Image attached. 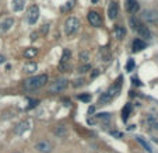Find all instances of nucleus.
I'll list each match as a JSON object with an SVG mask.
<instances>
[{
  "label": "nucleus",
  "mask_w": 158,
  "mask_h": 153,
  "mask_svg": "<svg viewBox=\"0 0 158 153\" xmlns=\"http://www.w3.org/2000/svg\"><path fill=\"white\" fill-rule=\"evenodd\" d=\"M81 86H84V79H76L74 81H73V87H81Z\"/></svg>",
  "instance_id": "nucleus-25"
},
{
  "label": "nucleus",
  "mask_w": 158,
  "mask_h": 153,
  "mask_svg": "<svg viewBox=\"0 0 158 153\" xmlns=\"http://www.w3.org/2000/svg\"><path fill=\"white\" fill-rule=\"evenodd\" d=\"M130 111H131V105H130V104H126L125 108L122 110V118H123V121H127Z\"/></svg>",
  "instance_id": "nucleus-22"
},
{
  "label": "nucleus",
  "mask_w": 158,
  "mask_h": 153,
  "mask_svg": "<svg viewBox=\"0 0 158 153\" xmlns=\"http://www.w3.org/2000/svg\"><path fill=\"white\" fill-rule=\"evenodd\" d=\"M88 70H91V65H88V63H84L83 66L78 68V73H87Z\"/></svg>",
  "instance_id": "nucleus-24"
},
{
  "label": "nucleus",
  "mask_w": 158,
  "mask_h": 153,
  "mask_svg": "<svg viewBox=\"0 0 158 153\" xmlns=\"http://www.w3.org/2000/svg\"><path fill=\"white\" fill-rule=\"evenodd\" d=\"M125 34H126V31H125V28H123V27H119V25H116V27L114 28V35L118 39H122L123 37H125Z\"/></svg>",
  "instance_id": "nucleus-18"
},
{
  "label": "nucleus",
  "mask_w": 158,
  "mask_h": 153,
  "mask_svg": "<svg viewBox=\"0 0 158 153\" xmlns=\"http://www.w3.org/2000/svg\"><path fill=\"white\" fill-rule=\"evenodd\" d=\"M34 149L39 153H51L52 150H53V145L49 141H41V142H38V143H35Z\"/></svg>",
  "instance_id": "nucleus-7"
},
{
  "label": "nucleus",
  "mask_w": 158,
  "mask_h": 153,
  "mask_svg": "<svg viewBox=\"0 0 158 153\" xmlns=\"http://www.w3.org/2000/svg\"><path fill=\"white\" fill-rule=\"evenodd\" d=\"M120 89H122V76L118 79L116 83H115L114 86H110L109 89H108V91H105V93L99 97V104H106V103L112 101V100L119 94Z\"/></svg>",
  "instance_id": "nucleus-1"
},
{
  "label": "nucleus",
  "mask_w": 158,
  "mask_h": 153,
  "mask_svg": "<svg viewBox=\"0 0 158 153\" xmlns=\"http://www.w3.org/2000/svg\"><path fill=\"white\" fill-rule=\"evenodd\" d=\"M141 18H143L146 23H150V24H158V11L157 10H144L141 13Z\"/></svg>",
  "instance_id": "nucleus-4"
},
{
  "label": "nucleus",
  "mask_w": 158,
  "mask_h": 153,
  "mask_svg": "<svg viewBox=\"0 0 158 153\" xmlns=\"http://www.w3.org/2000/svg\"><path fill=\"white\" fill-rule=\"evenodd\" d=\"M78 59H80L83 63H87L88 62V59H89V54L88 52H85V51L80 52V54H78Z\"/></svg>",
  "instance_id": "nucleus-23"
},
{
  "label": "nucleus",
  "mask_w": 158,
  "mask_h": 153,
  "mask_svg": "<svg viewBox=\"0 0 158 153\" xmlns=\"http://www.w3.org/2000/svg\"><path fill=\"white\" fill-rule=\"evenodd\" d=\"M80 20H78L77 17H69L67 20H66L64 23V33L67 34L69 37L74 35V34L78 33V30H80Z\"/></svg>",
  "instance_id": "nucleus-3"
},
{
  "label": "nucleus",
  "mask_w": 158,
  "mask_h": 153,
  "mask_svg": "<svg viewBox=\"0 0 158 153\" xmlns=\"http://www.w3.org/2000/svg\"><path fill=\"white\" fill-rule=\"evenodd\" d=\"M136 33H137V35L139 37H141V38H144V39H148V38H151V33H150V30L147 28V25H144V24H139L137 25V28H136ZM140 38V39H141Z\"/></svg>",
  "instance_id": "nucleus-11"
},
{
  "label": "nucleus",
  "mask_w": 158,
  "mask_h": 153,
  "mask_svg": "<svg viewBox=\"0 0 158 153\" xmlns=\"http://www.w3.org/2000/svg\"><path fill=\"white\" fill-rule=\"evenodd\" d=\"M118 14H119V6H118L116 2H112L108 7V15H109L110 20H115L118 17Z\"/></svg>",
  "instance_id": "nucleus-12"
},
{
  "label": "nucleus",
  "mask_w": 158,
  "mask_h": 153,
  "mask_svg": "<svg viewBox=\"0 0 158 153\" xmlns=\"http://www.w3.org/2000/svg\"><path fill=\"white\" fill-rule=\"evenodd\" d=\"M13 25H14V18L13 17H7V18H4V20H2L0 21V34L9 33L13 28Z\"/></svg>",
  "instance_id": "nucleus-9"
},
{
  "label": "nucleus",
  "mask_w": 158,
  "mask_h": 153,
  "mask_svg": "<svg viewBox=\"0 0 158 153\" xmlns=\"http://www.w3.org/2000/svg\"><path fill=\"white\" fill-rule=\"evenodd\" d=\"M36 69H38V65H36L35 62H30V63H25L24 68H23V70H24V73H27V75H32V73L36 72Z\"/></svg>",
  "instance_id": "nucleus-16"
},
{
  "label": "nucleus",
  "mask_w": 158,
  "mask_h": 153,
  "mask_svg": "<svg viewBox=\"0 0 158 153\" xmlns=\"http://www.w3.org/2000/svg\"><path fill=\"white\" fill-rule=\"evenodd\" d=\"M94 111H95V108H94V107H89L88 108V112H89V114H91V112H94Z\"/></svg>",
  "instance_id": "nucleus-34"
},
{
  "label": "nucleus",
  "mask_w": 158,
  "mask_h": 153,
  "mask_svg": "<svg viewBox=\"0 0 158 153\" xmlns=\"http://www.w3.org/2000/svg\"><path fill=\"white\" fill-rule=\"evenodd\" d=\"M0 62H4V58L3 56H0Z\"/></svg>",
  "instance_id": "nucleus-35"
},
{
  "label": "nucleus",
  "mask_w": 158,
  "mask_h": 153,
  "mask_svg": "<svg viewBox=\"0 0 158 153\" xmlns=\"http://www.w3.org/2000/svg\"><path fill=\"white\" fill-rule=\"evenodd\" d=\"M98 118L102 120V121H108L110 118V115L108 114V112H104V114H98Z\"/></svg>",
  "instance_id": "nucleus-27"
},
{
  "label": "nucleus",
  "mask_w": 158,
  "mask_h": 153,
  "mask_svg": "<svg viewBox=\"0 0 158 153\" xmlns=\"http://www.w3.org/2000/svg\"><path fill=\"white\" fill-rule=\"evenodd\" d=\"M38 34L39 33H36V31H35V33H32V34H31V39H36V38H38Z\"/></svg>",
  "instance_id": "nucleus-32"
},
{
  "label": "nucleus",
  "mask_w": 158,
  "mask_h": 153,
  "mask_svg": "<svg viewBox=\"0 0 158 153\" xmlns=\"http://www.w3.org/2000/svg\"><path fill=\"white\" fill-rule=\"evenodd\" d=\"M126 9L129 13H137L140 10V6H139L137 0H126Z\"/></svg>",
  "instance_id": "nucleus-13"
},
{
  "label": "nucleus",
  "mask_w": 158,
  "mask_h": 153,
  "mask_svg": "<svg viewBox=\"0 0 158 153\" xmlns=\"http://www.w3.org/2000/svg\"><path fill=\"white\" fill-rule=\"evenodd\" d=\"M87 20H88V23L91 25H94V27H101L102 25V17L98 11H94V10L88 11V14H87Z\"/></svg>",
  "instance_id": "nucleus-6"
},
{
  "label": "nucleus",
  "mask_w": 158,
  "mask_h": 153,
  "mask_svg": "<svg viewBox=\"0 0 158 153\" xmlns=\"http://www.w3.org/2000/svg\"><path fill=\"white\" fill-rule=\"evenodd\" d=\"M27 17H28V23H30V24H35L39 18V7L35 6V4L31 6L30 10H28Z\"/></svg>",
  "instance_id": "nucleus-10"
},
{
  "label": "nucleus",
  "mask_w": 158,
  "mask_h": 153,
  "mask_svg": "<svg viewBox=\"0 0 158 153\" xmlns=\"http://www.w3.org/2000/svg\"><path fill=\"white\" fill-rule=\"evenodd\" d=\"M136 139H137V142H139V143H140L141 146H143L144 149H146L148 153H151V152H152V149H151V146H150V143H148V142H146V141H144V139L141 138V136H137V138H136Z\"/></svg>",
  "instance_id": "nucleus-21"
},
{
  "label": "nucleus",
  "mask_w": 158,
  "mask_h": 153,
  "mask_svg": "<svg viewBox=\"0 0 158 153\" xmlns=\"http://www.w3.org/2000/svg\"><path fill=\"white\" fill-rule=\"evenodd\" d=\"M48 31H49V25H48V24H44V25H42L41 33L44 34V35H46V34H48Z\"/></svg>",
  "instance_id": "nucleus-30"
},
{
  "label": "nucleus",
  "mask_w": 158,
  "mask_h": 153,
  "mask_svg": "<svg viewBox=\"0 0 158 153\" xmlns=\"http://www.w3.org/2000/svg\"><path fill=\"white\" fill-rule=\"evenodd\" d=\"M140 24V21L139 20H136V18H130V25H131V28H133V30H136V28H137V25Z\"/></svg>",
  "instance_id": "nucleus-26"
},
{
  "label": "nucleus",
  "mask_w": 158,
  "mask_h": 153,
  "mask_svg": "<svg viewBox=\"0 0 158 153\" xmlns=\"http://www.w3.org/2000/svg\"><path fill=\"white\" fill-rule=\"evenodd\" d=\"M110 135L116 136V138H122V132H118V131H112V132H110Z\"/></svg>",
  "instance_id": "nucleus-31"
},
{
  "label": "nucleus",
  "mask_w": 158,
  "mask_h": 153,
  "mask_svg": "<svg viewBox=\"0 0 158 153\" xmlns=\"http://www.w3.org/2000/svg\"><path fill=\"white\" fill-rule=\"evenodd\" d=\"M53 132H55V135H57V136H66V133H67V129H66V126H63V125H59V126H56V128L53 129Z\"/></svg>",
  "instance_id": "nucleus-20"
},
{
  "label": "nucleus",
  "mask_w": 158,
  "mask_h": 153,
  "mask_svg": "<svg viewBox=\"0 0 158 153\" xmlns=\"http://www.w3.org/2000/svg\"><path fill=\"white\" fill-rule=\"evenodd\" d=\"M70 56H72V52H70L69 49H64L63 55H62V59H60V62H59V69L62 70V72H67V69H69Z\"/></svg>",
  "instance_id": "nucleus-8"
},
{
  "label": "nucleus",
  "mask_w": 158,
  "mask_h": 153,
  "mask_svg": "<svg viewBox=\"0 0 158 153\" xmlns=\"http://www.w3.org/2000/svg\"><path fill=\"white\" fill-rule=\"evenodd\" d=\"M13 153H18V152H13Z\"/></svg>",
  "instance_id": "nucleus-36"
},
{
  "label": "nucleus",
  "mask_w": 158,
  "mask_h": 153,
  "mask_svg": "<svg viewBox=\"0 0 158 153\" xmlns=\"http://www.w3.org/2000/svg\"><path fill=\"white\" fill-rule=\"evenodd\" d=\"M48 81V76L46 75H38V76H32V77L27 79L24 81V87L27 90H36L41 89L42 86H45Z\"/></svg>",
  "instance_id": "nucleus-2"
},
{
  "label": "nucleus",
  "mask_w": 158,
  "mask_h": 153,
  "mask_svg": "<svg viewBox=\"0 0 158 153\" xmlns=\"http://www.w3.org/2000/svg\"><path fill=\"white\" fill-rule=\"evenodd\" d=\"M133 68H134V60L130 59L127 62V66H126V69H127V72H131V70H133Z\"/></svg>",
  "instance_id": "nucleus-28"
},
{
  "label": "nucleus",
  "mask_w": 158,
  "mask_h": 153,
  "mask_svg": "<svg viewBox=\"0 0 158 153\" xmlns=\"http://www.w3.org/2000/svg\"><path fill=\"white\" fill-rule=\"evenodd\" d=\"M144 48H146V42H144L143 39L137 38L133 41V52H140V51H143Z\"/></svg>",
  "instance_id": "nucleus-17"
},
{
  "label": "nucleus",
  "mask_w": 158,
  "mask_h": 153,
  "mask_svg": "<svg viewBox=\"0 0 158 153\" xmlns=\"http://www.w3.org/2000/svg\"><path fill=\"white\" fill-rule=\"evenodd\" d=\"M78 98H80L81 101H89L91 96H89V94H83V96H78Z\"/></svg>",
  "instance_id": "nucleus-29"
},
{
  "label": "nucleus",
  "mask_w": 158,
  "mask_h": 153,
  "mask_svg": "<svg viewBox=\"0 0 158 153\" xmlns=\"http://www.w3.org/2000/svg\"><path fill=\"white\" fill-rule=\"evenodd\" d=\"M98 75H99V70H95V72H94L91 76H93V77H95V76H98Z\"/></svg>",
  "instance_id": "nucleus-33"
},
{
  "label": "nucleus",
  "mask_w": 158,
  "mask_h": 153,
  "mask_svg": "<svg viewBox=\"0 0 158 153\" xmlns=\"http://www.w3.org/2000/svg\"><path fill=\"white\" fill-rule=\"evenodd\" d=\"M28 126H30V121H23V122H20L14 129L15 135H23V133L28 129Z\"/></svg>",
  "instance_id": "nucleus-14"
},
{
  "label": "nucleus",
  "mask_w": 158,
  "mask_h": 153,
  "mask_svg": "<svg viewBox=\"0 0 158 153\" xmlns=\"http://www.w3.org/2000/svg\"><path fill=\"white\" fill-rule=\"evenodd\" d=\"M67 83L69 81L66 80V79H57V80H55L53 83L49 86V93L55 94V93H60V91H63L67 87Z\"/></svg>",
  "instance_id": "nucleus-5"
},
{
  "label": "nucleus",
  "mask_w": 158,
  "mask_h": 153,
  "mask_svg": "<svg viewBox=\"0 0 158 153\" xmlns=\"http://www.w3.org/2000/svg\"><path fill=\"white\" fill-rule=\"evenodd\" d=\"M36 55H38V49H36V48H27L24 51V56L28 58V59H31V58H35Z\"/></svg>",
  "instance_id": "nucleus-19"
},
{
  "label": "nucleus",
  "mask_w": 158,
  "mask_h": 153,
  "mask_svg": "<svg viewBox=\"0 0 158 153\" xmlns=\"http://www.w3.org/2000/svg\"><path fill=\"white\" fill-rule=\"evenodd\" d=\"M25 3H27V0H13L11 9L14 10V11H21V10H24Z\"/></svg>",
  "instance_id": "nucleus-15"
}]
</instances>
